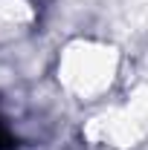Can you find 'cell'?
<instances>
[{"label":"cell","instance_id":"cell-2","mask_svg":"<svg viewBox=\"0 0 148 150\" xmlns=\"http://www.w3.org/2000/svg\"><path fill=\"white\" fill-rule=\"evenodd\" d=\"M32 20V6L26 0H0V26L12 29Z\"/></svg>","mask_w":148,"mask_h":150},{"label":"cell","instance_id":"cell-1","mask_svg":"<svg viewBox=\"0 0 148 150\" xmlns=\"http://www.w3.org/2000/svg\"><path fill=\"white\" fill-rule=\"evenodd\" d=\"M119 78L116 49L99 40H73L58 55V81L78 101H99Z\"/></svg>","mask_w":148,"mask_h":150}]
</instances>
